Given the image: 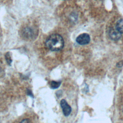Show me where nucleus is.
<instances>
[{"mask_svg": "<svg viewBox=\"0 0 123 123\" xmlns=\"http://www.w3.org/2000/svg\"><path fill=\"white\" fill-rule=\"evenodd\" d=\"M45 44L50 50L59 51L61 50L64 46V40L60 35L53 34L48 37Z\"/></svg>", "mask_w": 123, "mask_h": 123, "instance_id": "nucleus-1", "label": "nucleus"}, {"mask_svg": "<svg viewBox=\"0 0 123 123\" xmlns=\"http://www.w3.org/2000/svg\"><path fill=\"white\" fill-rule=\"evenodd\" d=\"M36 31L31 27H26L22 31V36L25 39H33L36 37Z\"/></svg>", "mask_w": 123, "mask_h": 123, "instance_id": "nucleus-2", "label": "nucleus"}, {"mask_svg": "<svg viewBox=\"0 0 123 123\" xmlns=\"http://www.w3.org/2000/svg\"><path fill=\"white\" fill-rule=\"evenodd\" d=\"M90 41L89 35L86 33H83L79 35L76 38V42L81 45H84L87 44Z\"/></svg>", "mask_w": 123, "mask_h": 123, "instance_id": "nucleus-3", "label": "nucleus"}, {"mask_svg": "<svg viewBox=\"0 0 123 123\" xmlns=\"http://www.w3.org/2000/svg\"><path fill=\"white\" fill-rule=\"evenodd\" d=\"M60 105L62 108L63 113L64 116H69L72 111V109L71 107L68 105L66 101L64 99H62L60 102Z\"/></svg>", "mask_w": 123, "mask_h": 123, "instance_id": "nucleus-4", "label": "nucleus"}, {"mask_svg": "<svg viewBox=\"0 0 123 123\" xmlns=\"http://www.w3.org/2000/svg\"><path fill=\"white\" fill-rule=\"evenodd\" d=\"M121 33L118 31L117 29L111 28L109 31V36L111 39L113 40H117L121 37Z\"/></svg>", "mask_w": 123, "mask_h": 123, "instance_id": "nucleus-5", "label": "nucleus"}, {"mask_svg": "<svg viewBox=\"0 0 123 123\" xmlns=\"http://www.w3.org/2000/svg\"><path fill=\"white\" fill-rule=\"evenodd\" d=\"M115 28L120 33H123V19H121L117 22Z\"/></svg>", "mask_w": 123, "mask_h": 123, "instance_id": "nucleus-6", "label": "nucleus"}, {"mask_svg": "<svg viewBox=\"0 0 123 123\" xmlns=\"http://www.w3.org/2000/svg\"><path fill=\"white\" fill-rule=\"evenodd\" d=\"M61 84V81H52L50 83V87L52 89H55L58 88Z\"/></svg>", "mask_w": 123, "mask_h": 123, "instance_id": "nucleus-7", "label": "nucleus"}, {"mask_svg": "<svg viewBox=\"0 0 123 123\" xmlns=\"http://www.w3.org/2000/svg\"><path fill=\"white\" fill-rule=\"evenodd\" d=\"M5 59L6 61L7 62V63L9 65H11L12 62V60L11 58V56L10 55V53L9 52H8L6 53V54H5Z\"/></svg>", "mask_w": 123, "mask_h": 123, "instance_id": "nucleus-8", "label": "nucleus"}, {"mask_svg": "<svg viewBox=\"0 0 123 123\" xmlns=\"http://www.w3.org/2000/svg\"><path fill=\"white\" fill-rule=\"evenodd\" d=\"M123 66V61H120L119 62H118L117 64H116V66L118 67H121Z\"/></svg>", "mask_w": 123, "mask_h": 123, "instance_id": "nucleus-9", "label": "nucleus"}, {"mask_svg": "<svg viewBox=\"0 0 123 123\" xmlns=\"http://www.w3.org/2000/svg\"><path fill=\"white\" fill-rule=\"evenodd\" d=\"M27 94H28L29 96H31L32 97H33V94H32L31 91L30 90H28L27 91Z\"/></svg>", "mask_w": 123, "mask_h": 123, "instance_id": "nucleus-10", "label": "nucleus"}, {"mask_svg": "<svg viewBox=\"0 0 123 123\" xmlns=\"http://www.w3.org/2000/svg\"><path fill=\"white\" fill-rule=\"evenodd\" d=\"M21 122H22V123H28V122H30V121L28 119H24L23 120L21 121Z\"/></svg>", "mask_w": 123, "mask_h": 123, "instance_id": "nucleus-11", "label": "nucleus"}, {"mask_svg": "<svg viewBox=\"0 0 123 123\" xmlns=\"http://www.w3.org/2000/svg\"></svg>", "mask_w": 123, "mask_h": 123, "instance_id": "nucleus-12", "label": "nucleus"}]
</instances>
